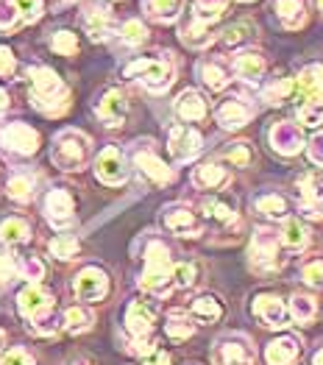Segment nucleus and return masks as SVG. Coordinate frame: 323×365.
Listing matches in <instances>:
<instances>
[{
	"label": "nucleus",
	"mask_w": 323,
	"mask_h": 365,
	"mask_svg": "<svg viewBox=\"0 0 323 365\" xmlns=\"http://www.w3.org/2000/svg\"><path fill=\"white\" fill-rule=\"evenodd\" d=\"M26 78H29V95L34 109H39L48 118H61L70 109V90L56 70L45 64H31L26 70Z\"/></svg>",
	"instance_id": "obj_1"
},
{
	"label": "nucleus",
	"mask_w": 323,
	"mask_h": 365,
	"mask_svg": "<svg viewBox=\"0 0 323 365\" xmlns=\"http://www.w3.org/2000/svg\"><path fill=\"white\" fill-rule=\"evenodd\" d=\"M143 259H145V271L140 274V290H145L156 299L170 296L173 290V254L162 237H148L143 248Z\"/></svg>",
	"instance_id": "obj_2"
},
{
	"label": "nucleus",
	"mask_w": 323,
	"mask_h": 365,
	"mask_svg": "<svg viewBox=\"0 0 323 365\" xmlns=\"http://www.w3.org/2000/svg\"><path fill=\"white\" fill-rule=\"evenodd\" d=\"M123 78L143 84L148 92H165L176 81V59L170 51H153L137 56L123 67Z\"/></svg>",
	"instance_id": "obj_3"
},
{
	"label": "nucleus",
	"mask_w": 323,
	"mask_h": 365,
	"mask_svg": "<svg viewBox=\"0 0 323 365\" xmlns=\"http://www.w3.org/2000/svg\"><path fill=\"white\" fill-rule=\"evenodd\" d=\"M92 156V140L89 134H84L81 128H61L53 137L51 145V159L53 165L64 170V173H78L89 165Z\"/></svg>",
	"instance_id": "obj_4"
},
{
	"label": "nucleus",
	"mask_w": 323,
	"mask_h": 365,
	"mask_svg": "<svg viewBox=\"0 0 323 365\" xmlns=\"http://www.w3.org/2000/svg\"><path fill=\"white\" fill-rule=\"evenodd\" d=\"M282 243H279V232H273L270 226H257L254 237H251V268L257 274L270 276L276 271H282L284 257H282Z\"/></svg>",
	"instance_id": "obj_5"
},
{
	"label": "nucleus",
	"mask_w": 323,
	"mask_h": 365,
	"mask_svg": "<svg viewBox=\"0 0 323 365\" xmlns=\"http://www.w3.org/2000/svg\"><path fill=\"white\" fill-rule=\"evenodd\" d=\"M128 156H131V165L137 168V173L145 182L156 184V187H165V184L173 182V168H168L165 159L156 153L153 140H137V143H131Z\"/></svg>",
	"instance_id": "obj_6"
},
{
	"label": "nucleus",
	"mask_w": 323,
	"mask_h": 365,
	"mask_svg": "<svg viewBox=\"0 0 323 365\" xmlns=\"http://www.w3.org/2000/svg\"><path fill=\"white\" fill-rule=\"evenodd\" d=\"M81 29L92 42H109L118 34V17L106 3L92 0L81 11Z\"/></svg>",
	"instance_id": "obj_7"
},
{
	"label": "nucleus",
	"mask_w": 323,
	"mask_h": 365,
	"mask_svg": "<svg viewBox=\"0 0 323 365\" xmlns=\"http://www.w3.org/2000/svg\"><path fill=\"white\" fill-rule=\"evenodd\" d=\"M212 365H254V346L242 332L220 335L212 346Z\"/></svg>",
	"instance_id": "obj_8"
},
{
	"label": "nucleus",
	"mask_w": 323,
	"mask_h": 365,
	"mask_svg": "<svg viewBox=\"0 0 323 365\" xmlns=\"http://www.w3.org/2000/svg\"><path fill=\"white\" fill-rule=\"evenodd\" d=\"M162 226L176 235V237H201L204 235V220L198 217V212L184 204V201H176V204H168L162 210Z\"/></svg>",
	"instance_id": "obj_9"
},
{
	"label": "nucleus",
	"mask_w": 323,
	"mask_h": 365,
	"mask_svg": "<svg viewBox=\"0 0 323 365\" xmlns=\"http://www.w3.org/2000/svg\"><path fill=\"white\" fill-rule=\"evenodd\" d=\"M295 207L309 220L323 217V179L318 173H301L295 179Z\"/></svg>",
	"instance_id": "obj_10"
},
{
	"label": "nucleus",
	"mask_w": 323,
	"mask_h": 365,
	"mask_svg": "<svg viewBox=\"0 0 323 365\" xmlns=\"http://www.w3.org/2000/svg\"><path fill=\"white\" fill-rule=\"evenodd\" d=\"M168 151L178 165L190 162L204 151V134L190 123H176V125H170V134H168Z\"/></svg>",
	"instance_id": "obj_11"
},
{
	"label": "nucleus",
	"mask_w": 323,
	"mask_h": 365,
	"mask_svg": "<svg viewBox=\"0 0 323 365\" xmlns=\"http://www.w3.org/2000/svg\"><path fill=\"white\" fill-rule=\"evenodd\" d=\"M39 131L29 123H3L0 125V148L17 156H34L39 151Z\"/></svg>",
	"instance_id": "obj_12"
},
{
	"label": "nucleus",
	"mask_w": 323,
	"mask_h": 365,
	"mask_svg": "<svg viewBox=\"0 0 323 365\" xmlns=\"http://www.w3.org/2000/svg\"><path fill=\"white\" fill-rule=\"evenodd\" d=\"M42 212H45V220H48L56 232L73 229V223H76V201H73L70 190H64V187L48 190L45 204H42Z\"/></svg>",
	"instance_id": "obj_13"
},
{
	"label": "nucleus",
	"mask_w": 323,
	"mask_h": 365,
	"mask_svg": "<svg viewBox=\"0 0 323 365\" xmlns=\"http://www.w3.org/2000/svg\"><path fill=\"white\" fill-rule=\"evenodd\" d=\"M95 179L106 187H123L128 182V162L125 153L118 145H106L103 151L95 156Z\"/></svg>",
	"instance_id": "obj_14"
},
{
	"label": "nucleus",
	"mask_w": 323,
	"mask_h": 365,
	"mask_svg": "<svg viewBox=\"0 0 323 365\" xmlns=\"http://www.w3.org/2000/svg\"><path fill=\"white\" fill-rule=\"evenodd\" d=\"M53 304H56L53 293H48V290L39 287V284H26V287L17 293V309H20V315L29 321L31 327L39 324L42 318L53 315Z\"/></svg>",
	"instance_id": "obj_15"
},
{
	"label": "nucleus",
	"mask_w": 323,
	"mask_h": 365,
	"mask_svg": "<svg viewBox=\"0 0 323 365\" xmlns=\"http://www.w3.org/2000/svg\"><path fill=\"white\" fill-rule=\"evenodd\" d=\"M73 293L78 302H87V304H95V302H103L106 293H109V274L98 265H87L81 268L78 276L73 279Z\"/></svg>",
	"instance_id": "obj_16"
},
{
	"label": "nucleus",
	"mask_w": 323,
	"mask_h": 365,
	"mask_svg": "<svg viewBox=\"0 0 323 365\" xmlns=\"http://www.w3.org/2000/svg\"><path fill=\"white\" fill-rule=\"evenodd\" d=\"M95 118L106 128H120L128 120V98L120 87H109L98 95L95 101Z\"/></svg>",
	"instance_id": "obj_17"
},
{
	"label": "nucleus",
	"mask_w": 323,
	"mask_h": 365,
	"mask_svg": "<svg viewBox=\"0 0 323 365\" xmlns=\"http://www.w3.org/2000/svg\"><path fill=\"white\" fill-rule=\"evenodd\" d=\"M257 115V106L242 98V95H232V98H223L217 106H215V120L220 128L226 131H237L242 128L245 123H251V118Z\"/></svg>",
	"instance_id": "obj_18"
},
{
	"label": "nucleus",
	"mask_w": 323,
	"mask_h": 365,
	"mask_svg": "<svg viewBox=\"0 0 323 365\" xmlns=\"http://www.w3.org/2000/svg\"><path fill=\"white\" fill-rule=\"evenodd\" d=\"M229 67H232V76H237L240 81L260 84L265 78V73H267V59H265V53L260 48L245 45V48H240L235 56H232Z\"/></svg>",
	"instance_id": "obj_19"
},
{
	"label": "nucleus",
	"mask_w": 323,
	"mask_h": 365,
	"mask_svg": "<svg viewBox=\"0 0 323 365\" xmlns=\"http://www.w3.org/2000/svg\"><path fill=\"white\" fill-rule=\"evenodd\" d=\"M267 143L270 148L282 156H295L304 151V128L295 120H279L267 128Z\"/></svg>",
	"instance_id": "obj_20"
},
{
	"label": "nucleus",
	"mask_w": 323,
	"mask_h": 365,
	"mask_svg": "<svg viewBox=\"0 0 323 365\" xmlns=\"http://www.w3.org/2000/svg\"><path fill=\"white\" fill-rule=\"evenodd\" d=\"M251 312H254V318H257L262 327H267V329H284V327H290L287 304H284L279 296H270V293L257 296Z\"/></svg>",
	"instance_id": "obj_21"
},
{
	"label": "nucleus",
	"mask_w": 323,
	"mask_h": 365,
	"mask_svg": "<svg viewBox=\"0 0 323 365\" xmlns=\"http://www.w3.org/2000/svg\"><path fill=\"white\" fill-rule=\"evenodd\" d=\"M178 20H181V26H178V39H181L187 48L201 51V48H206V45L215 39L212 23L204 20V17H198L195 11H184Z\"/></svg>",
	"instance_id": "obj_22"
},
{
	"label": "nucleus",
	"mask_w": 323,
	"mask_h": 365,
	"mask_svg": "<svg viewBox=\"0 0 323 365\" xmlns=\"http://www.w3.org/2000/svg\"><path fill=\"white\" fill-rule=\"evenodd\" d=\"M156 324V307L143 299H134L131 304L125 307V332L131 335V340L140 337H150Z\"/></svg>",
	"instance_id": "obj_23"
},
{
	"label": "nucleus",
	"mask_w": 323,
	"mask_h": 365,
	"mask_svg": "<svg viewBox=\"0 0 323 365\" xmlns=\"http://www.w3.org/2000/svg\"><path fill=\"white\" fill-rule=\"evenodd\" d=\"M195 73H198L201 84L212 92H223L232 84V67H229V61L220 59V56H204L195 64Z\"/></svg>",
	"instance_id": "obj_24"
},
{
	"label": "nucleus",
	"mask_w": 323,
	"mask_h": 365,
	"mask_svg": "<svg viewBox=\"0 0 323 365\" xmlns=\"http://www.w3.org/2000/svg\"><path fill=\"white\" fill-rule=\"evenodd\" d=\"M293 98L298 101H318L323 98V64H307L293 78Z\"/></svg>",
	"instance_id": "obj_25"
},
{
	"label": "nucleus",
	"mask_w": 323,
	"mask_h": 365,
	"mask_svg": "<svg viewBox=\"0 0 323 365\" xmlns=\"http://www.w3.org/2000/svg\"><path fill=\"white\" fill-rule=\"evenodd\" d=\"M229 182H232V173L217 159L201 162L198 168H193V184L198 190H204V192H217V190H223Z\"/></svg>",
	"instance_id": "obj_26"
},
{
	"label": "nucleus",
	"mask_w": 323,
	"mask_h": 365,
	"mask_svg": "<svg viewBox=\"0 0 323 365\" xmlns=\"http://www.w3.org/2000/svg\"><path fill=\"white\" fill-rule=\"evenodd\" d=\"M276 20L284 31H298L309 20V0H273Z\"/></svg>",
	"instance_id": "obj_27"
},
{
	"label": "nucleus",
	"mask_w": 323,
	"mask_h": 365,
	"mask_svg": "<svg viewBox=\"0 0 323 365\" xmlns=\"http://www.w3.org/2000/svg\"><path fill=\"white\" fill-rule=\"evenodd\" d=\"M301 357V337L282 335L265 346V363L267 365H295Z\"/></svg>",
	"instance_id": "obj_28"
},
{
	"label": "nucleus",
	"mask_w": 323,
	"mask_h": 365,
	"mask_svg": "<svg viewBox=\"0 0 323 365\" xmlns=\"http://www.w3.org/2000/svg\"><path fill=\"white\" fill-rule=\"evenodd\" d=\"M173 112L181 123H201L209 115V106H206V98L198 90H184L173 103Z\"/></svg>",
	"instance_id": "obj_29"
},
{
	"label": "nucleus",
	"mask_w": 323,
	"mask_h": 365,
	"mask_svg": "<svg viewBox=\"0 0 323 365\" xmlns=\"http://www.w3.org/2000/svg\"><path fill=\"white\" fill-rule=\"evenodd\" d=\"M201 210L209 220L220 223V226H237L240 223V215H237V201L229 195H206L201 201Z\"/></svg>",
	"instance_id": "obj_30"
},
{
	"label": "nucleus",
	"mask_w": 323,
	"mask_h": 365,
	"mask_svg": "<svg viewBox=\"0 0 323 365\" xmlns=\"http://www.w3.org/2000/svg\"><path fill=\"white\" fill-rule=\"evenodd\" d=\"M36 184H39V176H36L34 170L20 168V170H14V173L9 176V182H6V195H9L11 201H17V204H29L31 198L36 195Z\"/></svg>",
	"instance_id": "obj_31"
},
{
	"label": "nucleus",
	"mask_w": 323,
	"mask_h": 365,
	"mask_svg": "<svg viewBox=\"0 0 323 365\" xmlns=\"http://www.w3.org/2000/svg\"><path fill=\"white\" fill-rule=\"evenodd\" d=\"M279 243L284 251H293V254H301L307 251L309 245V229L301 217H284L282 220V232H279Z\"/></svg>",
	"instance_id": "obj_32"
},
{
	"label": "nucleus",
	"mask_w": 323,
	"mask_h": 365,
	"mask_svg": "<svg viewBox=\"0 0 323 365\" xmlns=\"http://www.w3.org/2000/svg\"><path fill=\"white\" fill-rule=\"evenodd\" d=\"M143 14L150 23L170 26L184 14V0H143Z\"/></svg>",
	"instance_id": "obj_33"
},
{
	"label": "nucleus",
	"mask_w": 323,
	"mask_h": 365,
	"mask_svg": "<svg viewBox=\"0 0 323 365\" xmlns=\"http://www.w3.org/2000/svg\"><path fill=\"white\" fill-rule=\"evenodd\" d=\"M31 240V223L20 215H11L0 223V243L9 245V248H17V245H26Z\"/></svg>",
	"instance_id": "obj_34"
},
{
	"label": "nucleus",
	"mask_w": 323,
	"mask_h": 365,
	"mask_svg": "<svg viewBox=\"0 0 323 365\" xmlns=\"http://www.w3.org/2000/svg\"><path fill=\"white\" fill-rule=\"evenodd\" d=\"M254 210L270 220H284L290 217V201L282 192H260L254 198Z\"/></svg>",
	"instance_id": "obj_35"
},
{
	"label": "nucleus",
	"mask_w": 323,
	"mask_h": 365,
	"mask_svg": "<svg viewBox=\"0 0 323 365\" xmlns=\"http://www.w3.org/2000/svg\"><path fill=\"white\" fill-rule=\"evenodd\" d=\"M260 98H262L267 106H282V103H287V101L293 98V78H287V76H273V78H267L262 84Z\"/></svg>",
	"instance_id": "obj_36"
},
{
	"label": "nucleus",
	"mask_w": 323,
	"mask_h": 365,
	"mask_svg": "<svg viewBox=\"0 0 323 365\" xmlns=\"http://www.w3.org/2000/svg\"><path fill=\"white\" fill-rule=\"evenodd\" d=\"M190 318L193 321H201V324H217L220 318H223V304L215 299V296H198V299H193V304H190Z\"/></svg>",
	"instance_id": "obj_37"
},
{
	"label": "nucleus",
	"mask_w": 323,
	"mask_h": 365,
	"mask_svg": "<svg viewBox=\"0 0 323 365\" xmlns=\"http://www.w3.org/2000/svg\"><path fill=\"white\" fill-rule=\"evenodd\" d=\"M165 335L170 337V340H190V337L195 335V321L184 312V309H170L168 312V321H165Z\"/></svg>",
	"instance_id": "obj_38"
},
{
	"label": "nucleus",
	"mask_w": 323,
	"mask_h": 365,
	"mask_svg": "<svg viewBox=\"0 0 323 365\" xmlns=\"http://www.w3.org/2000/svg\"><path fill=\"white\" fill-rule=\"evenodd\" d=\"M92 324H95V315H92V309H87V307H81V304L64 309V315H61V329H67L70 335H81V332H89V329H92Z\"/></svg>",
	"instance_id": "obj_39"
},
{
	"label": "nucleus",
	"mask_w": 323,
	"mask_h": 365,
	"mask_svg": "<svg viewBox=\"0 0 323 365\" xmlns=\"http://www.w3.org/2000/svg\"><path fill=\"white\" fill-rule=\"evenodd\" d=\"M48 251H51V257H56V259H61V262H70V259H76V257H78L81 243H78V237H76V235H70V232H59V235L48 243Z\"/></svg>",
	"instance_id": "obj_40"
},
{
	"label": "nucleus",
	"mask_w": 323,
	"mask_h": 365,
	"mask_svg": "<svg viewBox=\"0 0 323 365\" xmlns=\"http://www.w3.org/2000/svg\"><path fill=\"white\" fill-rule=\"evenodd\" d=\"M201 279V265L193 262V259H184V262H176L173 265V290H190L195 287Z\"/></svg>",
	"instance_id": "obj_41"
},
{
	"label": "nucleus",
	"mask_w": 323,
	"mask_h": 365,
	"mask_svg": "<svg viewBox=\"0 0 323 365\" xmlns=\"http://www.w3.org/2000/svg\"><path fill=\"white\" fill-rule=\"evenodd\" d=\"M118 36L125 48H140V45L148 42V29L143 20L131 17V20H125L123 26H118Z\"/></svg>",
	"instance_id": "obj_42"
},
{
	"label": "nucleus",
	"mask_w": 323,
	"mask_h": 365,
	"mask_svg": "<svg viewBox=\"0 0 323 365\" xmlns=\"http://www.w3.org/2000/svg\"><path fill=\"white\" fill-rule=\"evenodd\" d=\"M298 125L309 131H323V98L298 106Z\"/></svg>",
	"instance_id": "obj_43"
},
{
	"label": "nucleus",
	"mask_w": 323,
	"mask_h": 365,
	"mask_svg": "<svg viewBox=\"0 0 323 365\" xmlns=\"http://www.w3.org/2000/svg\"><path fill=\"white\" fill-rule=\"evenodd\" d=\"M287 312H290V318H293L295 324H309L315 318V312H318V304H315L312 296L295 293L293 299H290V304H287Z\"/></svg>",
	"instance_id": "obj_44"
},
{
	"label": "nucleus",
	"mask_w": 323,
	"mask_h": 365,
	"mask_svg": "<svg viewBox=\"0 0 323 365\" xmlns=\"http://www.w3.org/2000/svg\"><path fill=\"white\" fill-rule=\"evenodd\" d=\"M48 45H51V51L53 53H59V56H76L78 53V36L73 34V31L67 29H59L51 34V39H48Z\"/></svg>",
	"instance_id": "obj_45"
},
{
	"label": "nucleus",
	"mask_w": 323,
	"mask_h": 365,
	"mask_svg": "<svg viewBox=\"0 0 323 365\" xmlns=\"http://www.w3.org/2000/svg\"><path fill=\"white\" fill-rule=\"evenodd\" d=\"M220 159L232 168H248L254 162V148H251V143H232L229 148L220 151Z\"/></svg>",
	"instance_id": "obj_46"
},
{
	"label": "nucleus",
	"mask_w": 323,
	"mask_h": 365,
	"mask_svg": "<svg viewBox=\"0 0 323 365\" xmlns=\"http://www.w3.org/2000/svg\"><path fill=\"white\" fill-rule=\"evenodd\" d=\"M11 6L20 17V26H31L45 14V0H11Z\"/></svg>",
	"instance_id": "obj_47"
},
{
	"label": "nucleus",
	"mask_w": 323,
	"mask_h": 365,
	"mask_svg": "<svg viewBox=\"0 0 323 365\" xmlns=\"http://www.w3.org/2000/svg\"><path fill=\"white\" fill-rule=\"evenodd\" d=\"M14 265H17V274L29 279V284H39V279H45V265L36 257H17Z\"/></svg>",
	"instance_id": "obj_48"
},
{
	"label": "nucleus",
	"mask_w": 323,
	"mask_h": 365,
	"mask_svg": "<svg viewBox=\"0 0 323 365\" xmlns=\"http://www.w3.org/2000/svg\"><path fill=\"white\" fill-rule=\"evenodd\" d=\"M226 9H229V0H193V11H195L198 17L209 20V23L220 20Z\"/></svg>",
	"instance_id": "obj_49"
},
{
	"label": "nucleus",
	"mask_w": 323,
	"mask_h": 365,
	"mask_svg": "<svg viewBox=\"0 0 323 365\" xmlns=\"http://www.w3.org/2000/svg\"><path fill=\"white\" fill-rule=\"evenodd\" d=\"M251 34H257V29H254L251 23H235V26H229V29L223 31V42H226L229 48H237V45L248 42Z\"/></svg>",
	"instance_id": "obj_50"
},
{
	"label": "nucleus",
	"mask_w": 323,
	"mask_h": 365,
	"mask_svg": "<svg viewBox=\"0 0 323 365\" xmlns=\"http://www.w3.org/2000/svg\"><path fill=\"white\" fill-rule=\"evenodd\" d=\"M301 279H304L309 287H323V257L307 259V262L301 265Z\"/></svg>",
	"instance_id": "obj_51"
},
{
	"label": "nucleus",
	"mask_w": 323,
	"mask_h": 365,
	"mask_svg": "<svg viewBox=\"0 0 323 365\" xmlns=\"http://www.w3.org/2000/svg\"><path fill=\"white\" fill-rule=\"evenodd\" d=\"M20 29V17L11 6V0H0V31H14Z\"/></svg>",
	"instance_id": "obj_52"
},
{
	"label": "nucleus",
	"mask_w": 323,
	"mask_h": 365,
	"mask_svg": "<svg viewBox=\"0 0 323 365\" xmlns=\"http://www.w3.org/2000/svg\"><path fill=\"white\" fill-rule=\"evenodd\" d=\"M17 76V56L11 48L0 45V78H14Z\"/></svg>",
	"instance_id": "obj_53"
},
{
	"label": "nucleus",
	"mask_w": 323,
	"mask_h": 365,
	"mask_svg": "<svg viewBox=\"0 0 323 365\" xmlns=\"http://www.w3.org/2000/svg\"><path fill=\"white\" fill-rule=\"evenodd\" d=\"M0 365H36V363H34V357H31L26 349H9V351H3Z\"/></svg>",
	"instance_id": "obj_54"
},
{
	"label": "nucleus",
	"mask_w": 323,
	"mask_h": 365,
	"mask_svg": "<svg viewBox=\"0 0 323 365\" xmlns=\"http://www.w3.org/2000/svg\"><path fill=\"white\" fill-rule=\"evenodd\" d=\"M307 156H309V162L315 165V168H323V131H318L307 145Z\"/></svg>",
	"instance_id": "obj_55"
},
{
	"label": "nucleus",
	"mask_w": 323,
	"mask_h": 365,
	"mask_svg": "<svg viewBox=\"0 0 323 365\" xmlns=\"http://www.w3.org/2000/svg\"><path fill=\"white\" fill-rule=\"evenodd\" d=\"M143 363L145 365H170V354L156 343V346H150L145 354H143Z\"/></svg>",
	"instance_id": "obj_56"
},
{
	"label": "nucleus",
	"mask_w": 323,
	"mask_h": 365,
	"mask_svg": "<svg viewBox=\"0 0 323 365\" xmlns=\"http://www.w3.org/2000/svg\"><path fill=\"white\" fill-rule=\"evenodd\" d=\"M17 276V265L11 254H0V284H9Z\"/></svg>",
	"instance_id": "obj_57"
},
{
	"label": "nucleus",
	"mask_w": 323,
	"mask_h": 365,
	"mask_svg": "<svg viewBox=\"0 0 323 365\" xmlns=\"http://www.w3.org/2000/svg\"><path fill=\"white\" fill-rule=\"evenodd\" d=\"M9 112V92L6 90H0V118Z\"/></svg>",
	"instance_id": "obj_58"
},
{
	"label": "nucleus",
	"mask_w": 323,
	"mask_h": 365,
	"mask_svg": "<svg viewBox=\"0 0 323 365\" xmlns=\"http://www.w3.org/2000/svg\"><path fill=\"white\" fill-rule=\"evenodd\" d=\"M312 365H323V349L315 351V357H312Z\"/></svg>",
	"instance_id": "obj_59"
},
{
	"label": "nucleus",
	"mask_w": 323,
	"mask_h": 365,
	"mask_svg": "<svg viewBox=\"0 0 323 365\" xmlns=\"http://www.w3.org/2000/svg\"><path fill=\"white\" fill-rule=\"evenodd\" d=\"M3 340H6V335H3V329H0V346H3Z\"/></svg>",
	"instance_id": "obj_60"
},
{
	"label": "nucleus",
	"mask_w": 323,
	"mask_h": 365,
	"mask_svg": "<svg viewBox=\"0 0 323 365\" xmlns=\"http://www.w3.org/2000/svg\"><path fill=\"white\" fill-rule=\"evenodd\" d=\"M73 365H89L87 360H78V363H73Z\"/></svg>",
	"instance_id": "obj_61"
},
{
	"label": "nucleus",
	"mask_w": 323,
	"mask_h": 365,
	"mask_svg": "<svg viewBox=\"0 0 323 365\" xmlns=\"http://www.w3.org/2000/svg\"><path fill=\"white\" fill-rule=\"evenodd\" d=\"M318 9H321V14H323V0H318Z\"/></svg>",
	"instance_id": "obj_62"
},
{
	"label": "nucleus",
	"mask_w": 323,
	"mask_h": 365,
	"mask_svg": "<svg viewBox=\"0 0 323 365\" xmlns=\"http://www.w3.org/2000/svg\"><path fill=\"white\" fill-rule=\"evenodd\" d=\"M61 3H73V0H61Z\"/></svg>",
	"instance_id": "obj_63"
},
{
	"label": "nucleus",
	"mask_w": 323,
	"mask_h": 365,
	"mask_svg": "<svg viewBox=\"0 0 323 365\" xmlns=\"http://www.w3.org/2000/svg\"><path fill=\"white\" fill-rule=\"evenodd\" d=\"M240 3H248V0H240Z\"/></svg>",
	"instance_id": "obj_64"
}]
</instances>
